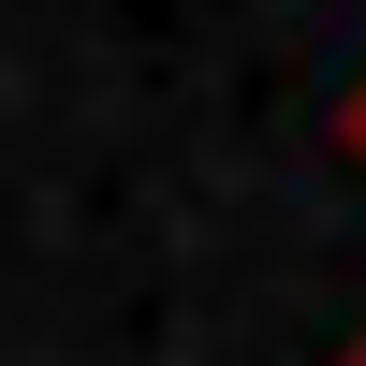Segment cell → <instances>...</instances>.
I'll return each instance as SVG.
<instances>
[{
	"instance_id": "obj_1",
	"label": "cell",
	"mask_w": 366,
	"mask_h": 366,
	"mask_svg": "<svg viewBox=\"0 0 366 366\" xmlns=\"http://www.w3.org/2000/svg\"><path fill=\"white\" fill-rule=\"evenodd\" d=\"M337 132H352V147H366V88H352V103H337Z\"/></svg>"
},
{
	"instance_id": "obj_2",
	"label": "cell",
	"mask_w": 366,
	"mask_h": 366,
	"mask_svg": "<svg viewBox=\"0 0 366 366\" xmlns=\"http://www.w3.org/2000/svg\"><path fill=\"white\" fill-rule=\"evenodd\" d=\"M337 366H366V337H352V352H337Z\"/></svg>"
}]
</instances>
